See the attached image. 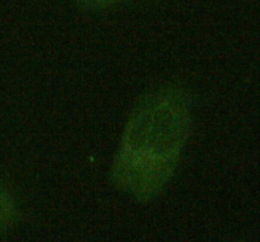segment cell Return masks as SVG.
<instances>
[{"mask_svg": "<svg viewBox=\"0 0 260 242\" xmlns=\"http://www.w3.org/2000/svg\"><path fill=\"white\" fill-rule=\"evenodd\" d=\"M192 133V104L182 86L150 91L132 111L111 167L114 185L139 202L156 198L174 175Z\"/></svg>", "mask_w": 260, "mask_h": 242, "instance_id": "cell-1", "label": "cell"}, {"mask_svg": "<svg viewBox=\"0 0 260 242\" xmlns=\"http://www.w3.org/2000/svg\"><path fill=\"white\" fill-rule=\"evenodd\" d=\"M17 218V210L13 199L0 188V236L9 231Z\"/></svg>", "mask_w": 260, "mask_h": 242, "instance_id": "cell-2", "label": "cell"}]
</instances>
